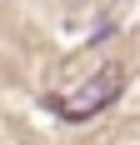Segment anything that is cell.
<instances>
[{"instance_id": "cell-1", "label": "cell", "mask_w": 140, "mask_h": 145, "mask_svg": "<svg viewBox=\"0 0 140 145\" xmlns=\"http://www.w3.org/2000/svg\"><path fill=\"white\" fill-rule=\"evenodd\" d=\"M120 85H125V75L115 70V65H105L100 75H90V80L60 105V115H65V120H90V115H100L110 100H120Z\"/></svg>"}]
</instances>
